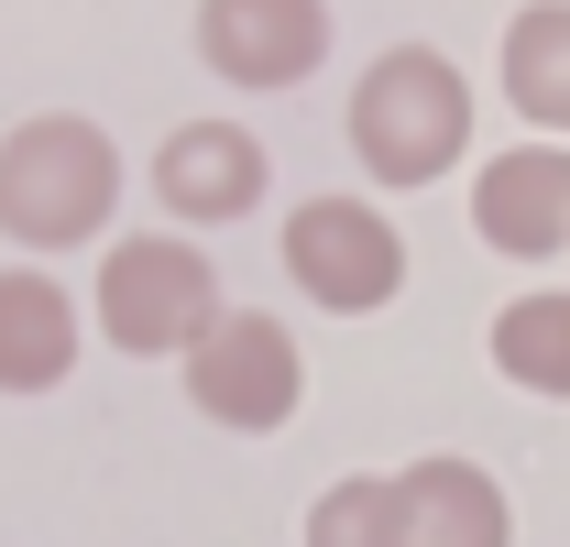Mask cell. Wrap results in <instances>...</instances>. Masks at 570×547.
<instances>
[{"label":"cell","instance_id":"obj_12","mask_svg":"<svg viewBox=\"0 0 570 547\" xmlns=\"http://www.w3.org/2000/svg\"><path fill=\"white\" fill-rule=\"evenodd\" d=\"M494 372L549 395V406H570V285H538V296H515L494 318Z\"/></svg>","mask_w":570,"mask_h":547},{"label":"cell","instance_id":"obj_3","mask_svg":"<svg viewBox=\"0 0 570 547\" xmlns=\"http://www.w3.org/2000/svg\"><path fill=\"white\" fill-rule=\"evenodd\" d=\"M99 329L110 350H132V361H187V350L219 329V274L198 241H121L110 263H99Z\"/></svg>","mask_w":570,"mask_h":547},{"label":"cell","instance_id":"obj_11","mask_svg":"<svg viewBox=\"0 0 570 547\" xmlns=\"http://www.w3.org/2000/svg\"><path fill=\"white\" fill-rule=\"evenodd\" d=\"M504 99L538 132H570V0H538L504 22Z\"/></svg>","mask_w":570,"mask_h":547},{"label":"cell","instance_id":"obj_2","mask_svg":"<svg viewBox=\"0 0 570 547\" xmlns=\"http://www.w3.org/2000/svg\"><path fill=\"white\" fill-rule=\"evenodd\" d=\"M352 153L373 187H428L472 153V77L450 67L439 44H395L373 56L352 88Z\"/></svg>","mask_w":570,"mask_h":547},{"label":"cell","instance_id":"obj_4","mask_svg":"<svg viewBox=\"0 0 570 547\" xmlns=\"http://www.w3.org/2000/svg\"><path fill=\"white\" fill-rule=\"evenodd\" d=\"M285 274L307 285V307L373 318V307H395V285H406V230L373 198H307L285 219Z\"/></svg>","mask_w":570,"mask_h":547},{"label":"cell","instance_id":"obj_9","mask_svg":"<svg viewBox=\"0 0 570 547\" xmlns=\"http://www.w3.org/2000/svg\"><path fill=\"white\" fill-rule=\"evenodd\" d=\"M77 372V307L56 274L11 263L0 274V395H56Z\"/></svg>","mask_w":570,"mask_h":547},{"label":"cell","instance_id":"obj_8","mask_svg":"<svg viewBox=\"0 0 570 547\" xmlns=\"http://www.w3.org/2000/svg\"><path fill=\"white\" fill-rule=\"evenodd\" d=\"M264 142L242 132V121H176L165 153H154V198L176 208V219H242V208L264 198Z\"/></svg>","mask_w":570,"mask_h":547},{"label":"cell","instance_id":"obj_6","mask_svg":"<svg viewBox=\"0 0 570 547\" xmlns=\"http://www.w3.org/2000/svg\"><path fill=\"white\" fill-rule=\"evenodd\" d=\"M198 56L219 88H307L330 56V0H198Z\"/></svg>","mask_w":570,"mask_h":547},{"label":"cell","instance_id":"obj_7","mask_svg":"<svg viewBox=\"0 0 570 547\" xmlns=\"http://www.w3.org/2000/svg\"><path fill=\"white\" fill-rule=\"evenodd\" d=\"M472 230L504 263H549L570 252V142H515L472 176Z\"/></svg>","mask_w":570,"mask_h":547},{"label":"cell","instance_id":"obj_5","mask_svg":"<svg viewBox=\"0 0 570 547\" xmlns=\"http://www.w3.org/2000/svg\"><path fill=\"white\" fill-rule=\"evenodd\" d=\"M307 395V361L285 340V318L264 307H219V329L187 350V406L209 416V427H242V438H275L285 416Z\"/></svg>","mask_w":570,"mask_h":547},{"label":"cell","instance_id":"obj_13","mask_svg":"<svg viewBox=\"0 0 570 547\" xmlns=\"http://www.w3.org/2000/svg\"><path fill=\"white\" fill-rule=\"evenodd\" d=\"M307 547H406V504H395V471H352L307 504Z\"/></svg>","mask_w":570,"mask_h":547},{"label":"cell","instance_id":"obj_10","mask_svg":"<svg viewBox=\"0 0 570 547\" xmlns=\"http://www.w3.org/2000/svg\"><path fill=\"white\" fill-rule=\"evenodd\" d=\"M395 504H406V547H504L515 537L504 481L483 460H417V471H395Z\"/></svg>","mask_w":570,"mask_h":547},{"label":"cell","instance_id":"obj_1","mask_svg":"<svg viewBox=\"0 0 570 547\" xmlns=\"http://www.w3.org/2000/svg\"><path fill=\"white\" fill-rule=\"evenodd\" d=\"M121 208V153L99 121L77 110H33L0 132V241L22 252H67V241H99Z\"/></svg>","mask_w":570,"mask_h":547}]
</instances>
